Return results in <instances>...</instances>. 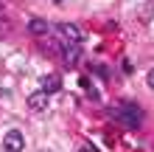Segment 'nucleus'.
Listing matches in <instances>:
<instances>
[{
    "instance_id": "obj_1",
    "label": "nucleus",
    "mask_w": 154,
    "mask_h": 152,
    "mask_svg": "<svg viewBox=\"0 0 154 152\" xmlns=\"http://www.w3.org/2000/svg\"><path fill=\"white\" fill-rule=\"evenodd\" d=\"M115 118H123L126 124H129V127H137V124L143 121V110L137 104H132V102H126L121 110H115Z\"/></svg>"
},
{
    "instance_id": "obj_4",
    "label": "nucleus",
    "mask_w": 154,
    "mask_h": 152,
    "mask_svg": "<svg viewBox=\"0 0 154 152\" xmlns=\"http://www.w3.org/2000/svg\"><path fill=\"white\" fill-rule=\"evenodd\" d=\"M48 96L51 93H45V90L28 96V107H31V110H45V107H48Z\"/></svg>"
},
{
    "instance_id": "obj_8",
    "label": "nucleus",
    "mask_w": 154,
    "mask_h": 152,
    "mask_svg": "<svg viewBox=\"0 0 154 152\" xmlns=\"http://www.w3.org/2000/svg\"><path fill=\"white\" fill-rule=\"evenodd\" d=\"M146 82H149V87H151V90H154V68L149 70V76H146Z\"/></svg>"
},
{
    "instance_id": "obj_3",
    "label": "nucleus",
    "mask_w": 154,
    "mask_h": 152,
    "mask_svg": "<svg viewBox=\"0 0 154 152\" xmlns=\"http://www.w3.org/2000/svg\"><path fill=\"white\" fill-rule=\"evenodd\" d=\"M56 31H59V37H62V40H67V42H70V45H76V42L81 40V34H79V28H76V25L56 23Z\"/></svg>"
},
{
    "instance_id": "obj_5",
    "label": "nucleus",
    "mask_w": 154,
    "mask_h": 152,
    "mask_svg": "<svg viewBox=\"0 0 154 152\" xmlns=\"http://www.w3.org/2000/svg\"><path fill=\"white\" fill-rule=\"evenodd\" d=\"M42 90H45V93H59V90H62V79H59L56 73L45 76V79H42Z\"/></svg>"
},
{
    "instance_id": "obj_2",
    "label": "nucleus",
    "mask_w": 154,
    "mask_h": 152,
    "mask_svg": "<svg viewBox=\"0 0 154 152\" xmlns=\"http://www.w3.org/2000/svg\"><path fill=\"white\" fill-rule=\"evenodd\" d=\"M23 147H25L23 132H20V130H8L6 138H3V149H6V152H23Z\"/></svg>"
},
{
    "instance_id": "obj_7",
    "label": "nucleus",
    "mask_w": 154,
    "mask_h": 152,
    "mask_svg": "<svg viewBox=\"0 0 154 152\" xmlns=\"http://www.w3.org/2000/svg\"><path fill=\"white\" fill-rule=\"evenodd\" d=\"M81 87H84V90H90V93L95 96V90H93V82H90V79H81Z\"/></svg>"
},
{
    "instance_id": "obj_6",
    "label": "nucleus",
    "mask_w": 154,
    "mask_h": 152,
    "mask_svg": "<svg viewBox=\"0 0 154 152\" xmlns=\"http://www.w3.org/2000/svg\"><path fill=\"white\" fill-rule=\"evenodd\" d=\"M28 31L31 34H45V31H48V23H45V20H31L28 23Z\"/></svg>"
}]
</instances>
